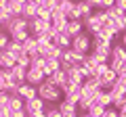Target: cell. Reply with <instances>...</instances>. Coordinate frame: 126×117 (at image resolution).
I'll use <instances>...</instances> for the list:
<instances>
[{
	"label": "cell",
	"instance_id": "obj_44",
	"mask_svg": "<svg viewBox=\"0 0 126 117\" xmlns=\"http://www.w3.org/2000/svg\"><path fill=\"white\" fill-rule=\"evenodd\" d=\"M25 2H36V0H25Z\"/></svg>",
	"mask_w": 126,
	"mask_h": 117
},
{
	"label": "cell",
	"instance_id": "obj_45",
	"mask_svg": "<svg viewBox=\"0 0 126 117\" xmlns=\"http://www.w3.org/2000/svg\"><path fill=\"white\" fill-rule=\"evenodd\" d=\"M2 94H4V90H0V96H2Z\"/></svg>",
	"mask_w": 126,
	"mask_h": 117
},
{
	"label": "cell",
	"instance_id": "obj_35",
	"mask_svg": "<svg viewBox=\"0 0 126 117\" xmlns=\"http://www.w3.org/2000/svg\"><path fill=\"white\" fill-rule=\"evenodd\" d=\"M113 4H116V0H101V6H99V11H105V9H111Z\"/></svg>",
	"mask_w": 126,
	"mask_h": 117
},
{
	"label": "cell",
	"instance_id": "obj_33",
	"mask_svg": "<svg viewBox=\"0 0 126 117\" xmlns=\"http://www.w3.org/2000/svg\"><path fill=\"white\" fill-rule=\"evenodd\" d=\"M9 40H11V36L4 32V29H0V50H4V48H6Z\"/></svg>",
	"mask_w": 126,
	"mask_h": 117
},
{
	"label": "cell",
	"instance_id": "obj_11",
	"mask_svg": "<svg viewBox=\"0 0 126 117\" xmlns=\"http://www.w3.org/2000/svg\"><path fill=\"white\" fill-rule=\"evenodd\" d=\"M44 80H46V75L42 73V69H32V67H27V71H25V82H27V84L38 86V84H42Z\"/></svg>",
	"mask_w": 126,
	"mask_h": 117
},
{
	"label": "cell",
	"instance_id": "obj_37",
	"mask_svg": "<svg viewBox=\"0 0 126 117\" xmlns=\"http://www.w3.org/2000/svg\"><path fill=\"white\" fill-rule=\"evenodd\" d=\"M113 6H118L122 13H126V0H116V4H113Z\"/></svg>",
	"mask_w": 126,
	"mask_h": 117
},
{
	"label": "cell",
	"instance_id": "obj_2",
	"mask_svg": "<svg viewBox=\"0 0 126 117\" xmlns=\"http://www.w3.org/2000/svg\"><path fill=\"white\" fill-rule=\"evenodd\" d=\"M82 25H84V32H86V34L94 36V34H97V32L101 29V27H103V13H101V11L97 9L93 15H90V17L82 19Z\"/></svg>",
	"mask_w": 126,
	"mask_h": 117
},
{
	"label": "cell",
	"instance_id": "obj_18",
	"mask_svg": "<svg viewBox=\"0 0 126 117\" xmlns=\"http://www.w3.org/2000/svg\"><path fill=\"white\" fill-rule=\"evenodd\" d=\"M53 44H57L59 48H63V50H65V48H72V38H69L65 32H59L57 36L53 38Z\"/></svg>",
	"mask_w": 126,
	"mask_h": 117
},
{
	"label": "cell",
	"instance_id": "obj_9",
	"mask_svg": "<svg viewBox=\"0 0 126 117\" xmlns=\"http://www.w3.org/2000/svg\"><path fill=\"white\" fill-rule=\"evenodd\" d=\"M17 96L19 98L23 100V103H25V100H30V98H34V96H38V90H36V86H32V84H19L17 86Z\"/></svg>",
	"mask_w": 126,
	"mask_h": 117
},
{
	"label": "cell",
	"instance_id": "obj_28",
	"mask_svg": "<svg viewBox=\"0 0 126 117\" xmlns=\"http://www.w3.org/2000/svg\"><path fill=\"white\" fill-rule=\"evenodd\" d=\"M34 38H36V44H38V50H40V48H44V46H48L50 42H53V38L48 36V32H46V34H40V36H34Z\"/></svg>",
	"mask_w": 126,
	"mask_h": 117
},
{
	"label": "cell",
	"instance_id": "obj_40",
	"mask_svg": "<svg viewBox=\"0 0 126 117\" xmlns=\"http://www.w3.org/2000/svg\"><path fill=\"white\" fill-rule=\"evenodd\" d=\"M118 115H120V117H126V103L122 105L120 109H118Z\"/></svg>",
	"mask_w": 126,
	"mask_h": 117
},
{
	"label": "cell",
	"instance_id": "obj_25",
	"mask_svg": "<svg viewBox=\"0 0 126 117\" xmlns=\"http://www.w3.org/2000/svg\"><path fill=\"white\" fill-rule=\"evenodd\" d=\"M82 65H84V67L86 69H88V73H90V75H93V71H94V69H97V65H99V61H97V58H94L93 57V54H86V57H84V63H82Z\"/></svg>",
	"mask_w": 126,
	"mask_h": 117
},
{
	"label": "cell",
	"instance_id": "obj_15",
	"mask_svg": "<svg viewBox=\"0 0 126 117\" xmlns=\"http://www.w3.org/2000/svg\"><path fill=\"white\" fill-rule=\"evenodd\" d=\"M9 71H11V77H13V82H15L17 86H19V84H25V71H27L25 67H21V65L15 63Z\"/></svg>",
	"mask_w": 126,
	"mask_h": 117
},
{
	"label": "cell",
	"instance_id": "obj_10",
	"mask_svg": "<svg viewBox=\"0 0 126 117\" xmlns=\"http://www.w3.org/2000/svg\"><path fill=\"white\" fill-rule=\"evenodd\" d=\"M57 109L61 111L63 117H78V115H80V111H78V105L69 103V100H63V98L57 103Z\"/></svg>",
	"mask_w": 126,
	"mask_h": 117
},
{
	"label": "cell",
	"instance_id": "obj_7",
	"mask_svg": "<svg viewBox=\"0 0 126 117\" xmlns=\"http://www.w3.org/2000/svg\"><path fill=\"white\" fill-rule=\"evenodd\" d=\"M109 52H111V44L109 42H103V44H97L90 48V54H93L99 63H107L109 61Z\"/></svg>",
	"mask_w": 126,
	"mask_h": 117
},
{
	"label": "cell",
	"instance_id": "obj_24",
	"mask_svg": "<svg viewBox=\"0 0 126 117\" xmlns=\"http://www.w3.org/2000/svg\"><path fill=\"white\" fill-rule=\"evenodd\" d=\"M44 61H46V58L42 57L40 52H38V54H32V57H30V67L32 69H42V67H44Z\"/></svg>",
	"mask_w": 126,
	"mask_h": 117
},
{
	"label": "cell",
	"instance_id": "obj_21",
	"mask_svg": "<svg viewBox=\"0 0 126 117\" xmlns=\"http://www.w3.org/2000/svg\"><path fill=\"white\" fill-rule=\"evenodd\" d=\"M76 9H78V13H80V19H86V17H90V15L94 13V9L86 2V0H76Z\"/></svg>",
	"mask_w": 126,
	"mask_h": 117
},
{
	"label": "cell",
	"instance_id": "obj_43",
	"mask_svg": "<svg viewBox=\"0 0 126 117\" xmlns=\"http://www.w3.org/2000/svg\"><path fill=\"white\" fill-rule=\"evenodd\" d=\"M32 117H44V113H40V115H32Z\"/></svg>",
	"mask_w": 126,
	"mask_h": 117
},
{
	"label": "cell",
	"instance_id": "obj_17",
	"mask_svg": "<svg viewBox=\"0 0 126 117\" xmlns=\"http://www.w3.org/2000/svg\"><path fill=\"white\" fill-rule=\"evenodd\" d=\"M15 63H17L15 54H11L9 50H0V67L2 69H11Z\"/></svg>",
	"mask_w": 126,
	"mask_h": 117
},
{
	"label": "cell",
	"instance_id": "obj_39",
	"mask_svg": "<svg viewBox=\"0 0 126 117\" xmlns=\"http://www.w3.org/2000/svg\"><path fill=\"white\" fill-rule=\"evenodd\" d=\"M86 2H88L93 9H99V6H101V0H86Z\"/></svg>",
	"mask_w": 126,
	"mask_h": 117
},
{
	"label": "cell",
	"instance_id": "obj_22",
	"mask_svg": "<svg viewBox=\"0 0 126 117\" xmlns=\"http://www.w3.org/2000/svg\"><path fill=\"white\" fill-rule=\"evenodd\" d=\"M21 46H23V50H25L30 57H32V54H38V44H36V38H34V36H27L25 40L21 42Z\"/></svg>",
	"mask_w": 126,
	"mask_h": 117
},
{
	"label": "cell",
	"instance_id": "obj_13",
	"mask_svg": "<svg viewBox=\"0 0 126 117\" xmlns=\"http://www.w3.org/2000/svg\"><path fill=\"white\" fill-rule=\"evenodd\" d=\"M46 82L53 84V86H57V88H63V86H67V73L63 71V69H59V71L46 75Z\"/></svg>",
	"mask_w": 126,
	"mask_h": 117
},
{
	"label": "cell",
	"instance_id": "obj_12",
	"mask_svg": "<svg viewBox=\"0 0 126 117\" xmlns=\"http://www.w3.org/2000/svg\"><path fill=\"white\" fill-rule=\"evenodd\" d=\"M63 32L67 34L69 38H74V36H78V34L84 32V25H82L80 19H67V23H65V29H63Z\"/></svg>",
	"mask_w": 126,
	"mask_h": 117
},
{
	"label": "cell",
	"instance_id": "obj_14",
	"mask_svg": "<svg viewBox=\"0 0 126 117\" xmlns=\"http://www.w3.org/2000/svg\"><path fill=\"white\" fill-rule=\"evenodd\" d=\"M38 52H40V54H42L44 58H59V57H61V52H63V48H59L57 44H53V42H50L48 46L40 48Z\"/></svg>",
	"mask_w": 126,
	"mask_h": 117
},
{
	"label": "cell",
	"instance_id": "obj_41",
	"mask_svg": "<svg viewBox=\"0 0 126 117\" xmlns=\"http://www.w3.org/2000/svg\"><path fill=\"white\" fill-rule=\"evenodd\" d=\"M120 44L126 48V32H122V34H120Z\"/></svg>",
	"mask_w": 126,
	"mask_h": 117
},
{
	"label": "cell",
	"instance_id": "obj_42",
	"mask_svg": "<svg viewBox=\"0 0 126 117\" xmlns=\"http://www.w3.org/2000/svg\"><path fill=\"white\" fill-rule=\"evenodd\" d=\"M78 117H93V115H90V113H86V111H84V113H80V115H78Z\"/></svg>",
	"mask_w": 126,
	"mask_h": 117
},
{
	"label": "cell",
	"instance_id": "obj_27",
	"mask_svg": "<svg viewBox=\"0 0 126 117\" xmlns=\"http://www.w3.org/2000/svg\"><path fill=\"white\" fill-rule=\"evenodd\" d=\"M4 50H9L11 54H15V57H17L19 52H23V46H21V42H17V40H9V44H6Z\"/></svg>",
	"mask_w": 126,
	"mask_h": 117
},
{
	"label": "cell",
	"instance_id": "obj_29",
	"mask_svg": "<svg viewBox=\"0 0 126 117\" xmlns=\"http://www.w3.org/2000/svg\"><path fill=\"white\" fill-rule=\"evenodd\" d=\"M44 117H63V115H61V111L57 109V105H46Z\"/></svg>",
	"mask_w": 126,
	"mask_h": 117
},
{
	"label": "cell",
	"instance_id": "obj_16",
	"mask_svg": "<svg viewBox=\"0 0 126 117\" xmlns=\"http://www.w3.org/2000/svg\"><path fill=\"white\" fill-rule=\"evenodd\" d=\"M109 58L126 63V48L120 44V42H118V44H111V52H109Z\"/></svg>",
	"mask_w": 126,
	"mask_h": 117
},
{
	"label": "cell",
	"instance_id": "obj_8",
	"mask_svg": "<svg viewBox=\"0 0 126 117\" xmlns=\"http://www.w3.org/2000/svg\"><path fill=\"white\" fill-rule=\"evenodd\" d=\"M48 27H50V21H44V19L36 17V19H32V21H30V34H32V36H40V34L48 32Z\"/></svg>",
	"mask_w": 126,
	"mask_h": 117
},
{
	"label": "cell",
	"instance_id": "obj_5",
	"mask_svg": "<svg viewBox=\"0 0 126 117\" xmlns=\"http://www.w3.org/2000/svg\"><path fill=\"white\" fill-rule=\"evenodd\" d=\"M23 109H25L27 117H32V115H40V113H44L46 103L40 98V96H34V98H30V100H25V103H23Z\"/></svg>",
	"mask_w": 126,
	"mask_h": 117
},
{
	"label": "cell",
	"instance_id": "obj_46",
	"mask_svg": "<svg viewBox=\"0 0 126 117\" xmlns=\"http://www.w3.org/2000/svg\"><path fill=\"white\" fill-rule=\"evenodd\" d=\"M118 117H120V115H118Z\"/></svg>",
	"mask_w": 126,
	"mask_h": 117
},
{
	"label": "cell",
	"instance_id": "obj_19",
	"mask_svg": "<svg viewBox=\"0 0 126 117\" xmlns=\"http://www.w3.org/2000/svg\"><path fill=\"white\" fill-rule=\"evenodd\" d=\"M59 69H61V61H59V58H46L44 67H42V73H44V75H50V73L59 71Z\"/></svg>",
	"mask_w": 126,
	"mask_h": 117
},
{
	"label": "cell",
	"instance_id": "obj_20",
	"mask_svg": "<svg viewBox=\"0 0 126 117\" xmlns=\"http://www.w3.org/2000/svg\"><path fill=\"white\" fill-rule=\"evenodd\" d=\"M36 15H38V4L36 2H25V4H23V13H21L23 19L32 21V19H36Z\"/></svg>",
	"mask_w": 126,
	"mask_h": 117
},
{
	"label": "cell",
	"instance_id": "obj_30",
	"mask_svg": "<svg viewBox=\"0 0 126 117\" xmlns=\"http://www.w3.org/2000/svg\"><path fill=\"white\" fill-rule=\"evenodd\" d=\"M15 58H17V65H21V67H25V69L30 67V54H27L25 50H23V52H19Z\"/></svg>",
	"mask_w": 126,
	"mask_h": 117
},
{
	"label": "cell",
	"instance_id": "obj_38",
	"mask_svg": "<svg viewBox=\"0 0 126 117\" xmlns=\"http://www.w3.org/2000/svg\"><path fill=\"white\" fill-rule=\"evenodd\" d=\"M11 117H27V113H25V109H19V111L11 113Z\"/></svg>",
	"mask_w": 126,
	"mask_h": 117
},
{
	"label": "cell",
	"instance_id": "obj_23",
	"mask_svg": "<svg viewBox=\"0 0 126 117\" xmlns=\"http://www.w3.org/2000/svg\"><path fill=\"white\" fill-rule=\"evenodd\" d=\"M94 103L103 105V107H111V94H109V90H103V88H101V90L97 92V96H94Z\"/></svg>",
	"mask_w": 126,
	"mask_h": 117
},
{
	"label": "cell",
	"instance_id": "obj_36",
	"mask_svg": "<svg viewBox=\"0 0 126 117\" xmlns=\"http://www.w3.org/2000/svg\"><path fill=\"white\" fill-rule=\"evenodd\" d=\"M118 29H120V34L126 32V15H122V17L118 19Z\"/></svg>",
	"mask_w": 126,
	"mask_h": 117
},
{
	"label": "cell",
	"instance_id": "obj_6",
	"mask_svg": "<svg viewBox=\"0 0 126 117\" xmlns=\"http://www.w3.org/2000/svg\"><path fill=\"white\" fill-rule=\"evenodd\" d=\"M61 92H63V100H69V103L78 105V100H80V96H82V86L69 84L67 82V86H63Z\"/></svg>",
	"mask_w": 126,
	"mask_h": 117
},
{
	"label": "cell",
	"instance_id": "obj_1",
	"mask_svg": "<svg viewBox=\"0 0 126 117\" xmlns=\"http://www.w3.org/2000/svg\"><path fill=\"white\" fill-rule=\"evenodd\" d=\"M36 90H38V96H40L42 100H44L46 105H57L59 100L63 98V92H61V88H57V86H53V84H48V82H42V84H38L36 86Z\"/></svg>",
	"mask_w": 126,
	"mask_h": 117
},
{
	"label": "cell",
	"instance_id": "obj_3",
	"mask_svg": "<svg viewBox=\"0 0 126 117\" xmlns=\"http://www.w3.org/2000/svg\"><path fill=\"white\" fill-rule=\"evenodd\" d=\"M72 48L76 50V52L88 54L90 48H93V36H90V34H86V32L74 36V38H72Z\"/></svg>",
	"mask_w": 126,
	"mask_h": 117
},
{
	"label": "cell",
	"instance_id": "obj_4",
	"mask_svg": "<svg viewBox=\"0 0 126 117\" xmlns=\"http://www.w3.org/2000/svg\"><path fill=\"white\" fill-rule=\"evenodd\" d=\"M0 29H4L9 36H13V34H19V32H30V21L23 17H13L9 23H4V25L0 27Z\"/></svg>",
	"mask_w": 126,
	"mask_h": 117
},
{
	"label": "cell",
	"instance_id": "obj_32",
	"mask_svg": "<svg viewBox=\"0 0 126 117\" xmlns=\"http://www.w3.org/2000/svg\"><path fill=\"white\" fill-rule=\"evenodd\" d=\"M36 17L44 19V21H50V17H53V11H48V9H44V6L38 4V15H36Z\"/></svg>",
	"mask_w": 126,
	"mask_h": 117
},
{
	"label": "cell",
	"instance_id": "obj_34",
	"mask_svg": "<svg viewBox=\"0 0 126 117\" xmlns=\"http://www.w3.org/2000/svg\"><path fill=\"white\" fill-rule=\"evenodd\" d=\"M101 117H118V109H113V107H107L103 113H101Z\"/></svg>",
	"mask_w": 126,
	"mask_h": 117
},
{
	"label": "cell",
	"instance_id": "obj_31",
	"mask_svg": "<svg viewBox=\"0 0 126 117\" xmlns=\"http://www.w3.org/2000/svg\"><path fill=\"white\" fill-rule=\"evenodd\" d=\"M105 109H107V107H103V105H97V103H93V107H90L86 113H90L93 117H101V113H103Z\"/></svg>",
	"mask_w": 126,
	"mask_h": 117
},
{
	"label": "cell",
	"instance_id": "obj_26",
	"mask_svg": "<svg viewBox=\"0 0 126 117\" xmlns=\"http://www.w3.org/2000/svg\"><path fill=\"white\" fill-rule=\"evenodd\" d=\"M9 109H11V113H15V111H19V109H23V100L19 98L17 94H11V98H9Z\"/></svg>",
	"mask_w": 126,
	"mask_h": 117
}]
</instances>
